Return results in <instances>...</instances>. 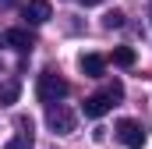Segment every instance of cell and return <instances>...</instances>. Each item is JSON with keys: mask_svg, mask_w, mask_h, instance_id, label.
Here are the masks:
<instances>
[{"mask_svg": "<svg viewBox=\"0 0 152 149\" xmlns=\"http://www.w3.org/2000/svg\"><path fill=\"white\" fill-rule=\"evenodd\" d=\"M67 89H71V85H67L57 71H42L39 82H36V96L42 100V103H50V107H57V103L67 96Z\"/></svg>", "mask_w": 152, "mask_h": 149, "instance_id": "1", "label": "cell"}, {"mask_svg": "<svg viewBox=\"0 0 152 149\" xmlns=\"http://www.w3.org/2000/svg\"><path fill=\"white\" fill-rule=\"evenodd\" d=\"M46 124H50L53 135H71L75 124H78V117H75V110H67L64 103H57V107L46 110Z\"/></svg>", "mask_w": 152, "mask_h": 149, "instance_id": "2", "label": "cell"}, {"mask_svg": "<svg viewBox=\"0 0 152 149\" xmlns=\"http://www.w3.org/2000/svg\"><path fill=\"white\" fill-rule=\"evenodd\" d=\"M117 139L127 149H142L145 146V128H142L138 121H131V117H120V121H117Z\"/></svg>", "mask_w": 152, "mask_h": 149, "instance_id": "3", "label": "cell"}, {"mask_svg": "<svg viewBox=\"0 0 152 149\" xmlns=\"http://www.w3.org/2000/svg\"><path fill=\"white\" fill-rule=\"evenodd\" d=\"M0 46H11L14 53H28L36 43L28 36V29H7V32H0Z\"/></svg>", "mask_w": 152, "mask_h": 149, "instance_id": "4", "label": "cell"}, {"mask_svg": "<svg viewBox=\"0 0 152 149\" xmlns=\"http://www.w3.org/2000/svg\"><path fill=\"white\" fill-rule=\"evenodd\" d=\"M21 14H25L32 25H42V21L53 18V7H50V0H28V4L21 7Z\"/></svg>", "mask_w": 152, "mask_h": 149, "instance_id": "5", "label": "cell"}, {"mask_svg": "<svg viewBox=\"0 0 152 149\" xmlns=\"http://www.w3.org/2000/svg\"><path fill=\"white\" fill-rule=\"evenodd\" d=\"M110 107H113V100H110L106 92H96V96H88V100H85V107H81V110H85V117H96V121H99V117H106V114H110Z\"/></svg>", "mask_w": 152, "mask_h": 149, "instance_id": "6", "label": "cell"}, {"mask_svg": "<svg viewBox=\"0 0 152 149\" xmlns=\"http://www.w3.org/2000/svg\"><path fill=\"white\" fill-rule=\"evenodd\" d=\"M78 68H81V74H88V78H103V71H106V60H103L99 53H81Z\"/></svg>", "mask_w": 152, "mask_h": 149, "instance_id": "7", "label": "cell"}, {"mask_svg": "<svg viewBox=\"0 0 152 149\" xmlns=\"http://www.w3.org/2000/svg\"><path fill=\"white\" fill-rule=\"evenodd\" d=\"M113 64L117 68H131V64H134V50H131V46H117L113 50Z\"/></svg>", "mask_w": 152, "mask_h": 149, "instance_id": "8", "label": "cell"}, {"mask_svg": "<svg viewBox=\"0 0 152 149\" xmlns=\"http://www.w3.org/2000/svg\"><path fill=\"white\" fill-rule=\"evenodd\" d=\"M18 92H21V85H18V82H7V85L0 89V103H14Z\"/></svg>", "mask_w": 152, "mask_h": 149, "instance_id": "9", "label": "cell"}, {"mask_svg": "<svg viewBox=\"0 0 152 149\" xmlns=\"http://www.w3.org/2000/svg\"><path fill=\"white\" fill-rule=\"evenodd\" d=\"M4 149H32V135H28V131H21V135H14Z\"/></svg>", "mask_w": 152, "mask_h": 149, "instance_id": "10", "label": "cell"}, {"mask_svg": "<svg viewBox=\"0 0 152 149\" xmlns=\"http://www.w3.org/2000/svg\"><path fill=\"white\" fill-rule=\"evenodd\" d=\"M103 25H106V29H120V25H124V14H120V11H106V14H103Z\"/></svg>", "mask_w": 152, "mask_h": 149, "instance_id": "11", "label": "cell"}, {"mask_svg": "<svg viewBox=\"0 0 152 149\" xmlns=\"http://www.w3.org/2000/svg\"><path fill=\"white\" fill-rule=\"evenodd\" d=\"M103 92H106V96H110V100H120V96H124V82H110V85H106V89H103Z\"/></svg>", "mask_w": 152, "mask_h": 149, "instance_id": "12", "label": "cell"}, {"mask_svg": "<svg viewBox=\"0 0 152 149\" xmlns=\"http://www.w3.org/2000/svg\"><path fill=\"white\" fill-rule=\"evenodd\" d=\"M78 4H85V7H96V4H103V0H78Z\"/></svg>", "mask_w": 152, "mask_h": 149, "instance_id": "13", "label": "cell"}]
</instances>
